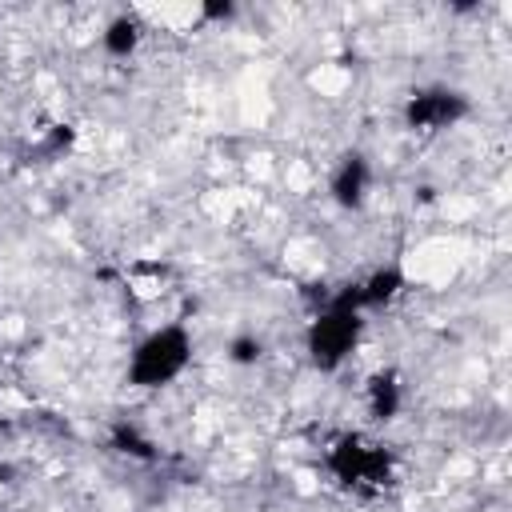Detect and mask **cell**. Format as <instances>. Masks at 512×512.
<instances>
[{"mask_svg": "<svg viewBox=\"0 0 512 512\" xmlns=\"http://www.w3.org/2000/svg\"><path fill=\"white\" fill-rule=\"evenodd\" d=\"M140 40H144V28H140V20H136L132 12L112 16V20L104 24V32H100V44H104V52H108L112 60H128V56L140 48Z\"/></svg>", "mask_w": 512, "mask_h": 512, "instance_id": "obj_8", "label": "cell"}, {"mask_svg": "<svg viewBox=\"0 0 512 512\" xmlns=\"http://www.w3.org/2000/svg\"><path fill=\"white\" fill-rule=\"evenodd\" d=\"M72 140H76V128H72V124H52V128H48V140H44V152L60 156V152L72 148Z\"/></svg>", "mask_w": 512, "mask_h": 512, "instance_id": "obj_11", "label": "cell"}, {"mask_svg": "<svg viewBox=\"0 0 512 512\" xmlns=\"http://www.w3.org/2000/svg\"><path fill=\"white\" fill-rule=\"evenodd\" d=\"M200 16L204 20H232L236 16V4L232 0H208V4H200Z\"/></svg>", "mask_w": 512, "mask_h": 512, "instance_id": "obj_12", "label": "cell"}, {"mask_svg": "<svg viewBox=\"0 0 512 512\" xmlns=\"http://www.w3.org/2000/svg\"><path fill=\"white\" fill-rule=\"evenodd\" d=\"M364 408H368V416L376 424L396 420V412L404 408V384H400V376L388 372V368L384 372H372L368 384H364Z\"/></svg>", "mask_w": 512, "mask_h": 512, "instance_id": "obj_7", "label": "cell"}, {"mask_svg": "<svg viewBox=\"0 0 512 512\" xmlns=\"http://www.w3.org/2000/svg\"><path fill=\"white\" fill-rule=\"evenodd\" d=\"M192 348H196V340H192L188 324L168 320V324H160V328L144 332V336L132 344L124 376H128V384H132V388H140V392L168 388V384H172V380H180V376H184V368L192 364Z\"/></svg>", "mask_w": 512, "mask_h": 512, "instance_id": "obj_1", "label": "cell"}, {"mask_svg": "<svg viewBox=\"0 0 512 512\" xmlns=\"http://www.w3.org/2000/svg\"><path fill=\"white\" fill-rule=\"evenodd\" d=\"M404 288H408V276H404V268H400L396 260L376 264V268H372L364 280H356V300H360V312L392 304V300H396Z\"/></svg>", "mask_w": 512, "mask_h": 512, "instance_id": "obj_6", "label": "cell"}, {"mask_svg": "<svg viewBox=\"0 0 512 512\" xmlns=\"http://www.w3.org/2000/svg\"><path fill=\"white\" fill-rule=\"evenodd\" d=\"M112 444H116L120 452L136 456V460H152V456H156V452H152V440H144L136 424H116V428H112Z\"/></svg>", "mask_w": 512, "mask_h": 512, "instance_id": "obj_10", "label": "cell"}, {"mask_svg": "<svg viewBox=\"0 0 512 512\" xmlns=\"http://www.w3.org/2000/svg\"><path fill=\"white\" fill-rule=\"evenodd\" d=\"M360 336H364V312L340 308V304H320L304 328V352H308L312 368L336 372L352 360V352L360 348Z\"/></svg>", "mask_w": 512, "mask_h": 512, "instance_id": "obj_2", "label": "cell"}, {"mask_svg": "<svg viewBox=\"0 0 512 512\" xmlns=\"http://www.w3.org/2000/svg\"><path fill=\"white\" fill-rule=\"evenodd\" d=\"M400 116H404V128H412V132H444L468 116V96L456 88H444V84L416 88L404 100Z\"/></svg>", "mask_w": 512, "mask_h": 512, "instance_id": "obj_4", "label": "cell"}, {"mask_svg": "<svg viewBox=\"0 0 512 512\" xmlns=\"http://www.w3.org/2000/svg\"><path fill=\"white\" fill-rule=\"evenodd\" d=\"M260 356H264V340L252 336V332H236L224 348V360L236 364V368H252V364H260Z\"/></svg>", "mask_w": 512, "mask_h": 512, "instance_id": "obj_9", "label": "cell"}, {"mask_svg": "<svg viewBox=\"0 0 512 512\" xmlns=\"http://www.w3.org/2000/svg\"><path fill=\"white\" fill-rule=\"evenodd\" d=\"M328 468L348 488H384L392 480V452L380 440H368L360 432H348L332 444Z\"/></svg>", "mask_w": 512, "mask_h": 512, "instance_id": "obj_3", "label": "cell"}, {"mask_svg": "<svg viewBox=\"0 0 512 512\" xmlns=\"http://www.w3.org/2000/svg\"><path fill=\"white\" fill-rule=\"evenodd\" d=\"M368 188H372V164L364 152H344L328 176V196L336 208L344 212H356L364 200H368Z\"/></svg>", "mask_w": 512, "mask_h": 512, "instance_id": "obj_5", "label": "cell"}]
</instances>
